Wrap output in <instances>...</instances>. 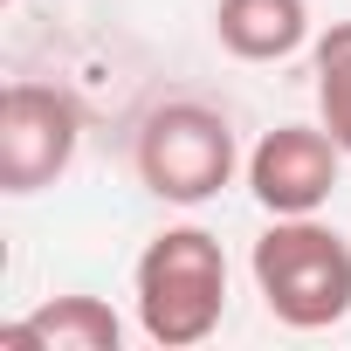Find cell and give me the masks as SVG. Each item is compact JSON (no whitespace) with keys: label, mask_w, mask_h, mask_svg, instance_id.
Segmentation results:
<instances>
[{"label":"cell","mask_w":351,"mask_h":351,"mask_svg":"<svg viewBox=\"0 0 351 351\" xmlns=\"http://www.w3.org/2000/svg\"><path fill=\"white\" fill-rule=\"evenodd\" d=\"M344 145L324 131V124H276L255 138L248 152V193L269 221L282 214H324V200L337 193V172H344Z\"/></svg>","instance_id":"obj_5"},{"label":"cell","mask_w":351,"mask_h":351,"mask_svg":"<svg viewBox=\"0 0 351 351\" xmlns=\"http://www.w3.org/2000/svg\"><path fill=\"white\" fill-rule=\"evenodd\" d=\"M131 165H138V180H145L152 200H165V207H207L221 186H234V172L248 158L234 145L228 110H214L200 97H172V104L145 110Z\"/></svg>","instance_id":"obj_3"},{"label":"cell","mask_w":351,"mask_h":351,"mask_svg":"<svg viewBox=\"0 0 351 351\" xmlns=\"http://www.w3.org/2000/svg\"><path fill=\"white\" fill-rule=\"evenodd\" d=\"M131 303H138V330L158 351H193L221 330L228 317V255L207 228L180 221L158 228L131 269Z\"/></svg>","instance_id":"obj_1"},{"label":"cell","mask_w":351,"mask_h":351,"mask_svg":"<svg viewBox=\"0 0 351 351\" xmlns=\"http://www.w3.org/2000/svg\"><path fill=\"white\" fill-rule=\"evenodd\" d=\"M8 351H117L124 344V317L104 296H49L28 317H14L0 330Z\"/></svg>","instance_id":"obj_6"},{"label":"cell","mask_w":351,"mask_h":351,"mask_svg":"<svg viewBox=\"0 0 351 351\" xmlns=\"http://www.w3.org/2000/svg\"><path fill=\"white\" fill-rule=\"evenodd\" d=\"M255 296L282 330H330L351 317V241L317 214H282L248 255Z\"/></svg>","instance_id":"obj_2"},{"label":"cell","mask_w":351,"mask_h":351,"mask_svg":"<svg viewBox=\"0 0 351 351\" xmlns=\"http://www.w3.org/2000/svg\"><path fill=\"white\" fill-rule=\"evenodd\" d=\"M310 76H317V124L351 152V21H330L310 42Z\"/></svg>","instance_id":"obj_8"},{"label":"cell","mask_w":351,"mask_h":351,"mask_svg":"<svg viewBox=\"0 0 351 351\" xmlns=\"http://www.w3.org/2000/svg\"><path fill=\"white\" fill-rule=\"evenodd\" d=\"M76 145H83V110L69 90L35 76H14L0 90V193L28 200L56 186L76 165Z\"/></svg>","instance_id":"obj_4"},{"label":"cell","mask_w":351,"mask_h":351,"mask_svg":"<svg viewBox=\"0 0 351 351\" xmlns=\"http://www.w3.org/2000/svg\"><path fill=\"white\" fill-rule=\"evenodd\" d=\"M214 42L234 62H282L310 42V0H214Z\"/></svg>","instance_id":"obj_7"}]
</instances>
